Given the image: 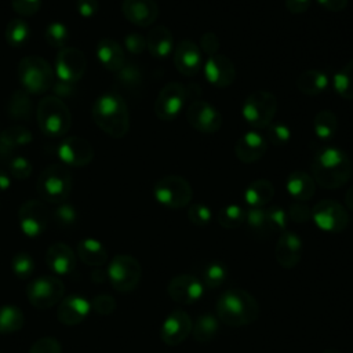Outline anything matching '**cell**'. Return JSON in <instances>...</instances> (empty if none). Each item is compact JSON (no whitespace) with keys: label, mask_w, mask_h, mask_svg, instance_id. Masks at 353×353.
Returning <instances> with one entry per match:
<instances>
[{"label":"cell","mask_w":353,"mask_h":353,"mask_svg":"<svg viewBox=\"0 0 353 353\" xmlns=\"http://www.w3.org/2000/svg\"><path fill=\"white\" fill-rule=\"evenodd\" d=\"M310 170L317 185L324 189H338L350 179L353 164L342 149L328 146L316 152Z\"/></svg>","instance_id":"1"},{"label":"cell","mask_w":353,"mask_h":353,"mask_svg":"<svg viewBox=\"0 0 353 353\" xmlns=\"http://www.w3.org/2000/svg\"><path fill=\"white\" fill-rule=\"evenodd\" d=\"M94 123L108 135L123 138L130 130L128 106L121 95L113 91L99 95L91 109Z\"/></svg>","instance_id":"2"},{"label":"cell","mask_w":353,"mask_h":353,"mask_svg":"<svg viewBox=\"0 0 353 353\" xmlns=\"http://www.w3.org/2000/svg\"><path fill=\"white\" fill-rule=\"evenodd\" d=\"M216 317L229 327H243L254 323L259 316V303L245 290H226L216 301Z\"/></svg>","instance_id":"3"},{"label":"cell","mask_w":353,"mask_h":353,"mask_svg":"<svg viewBox=\"0 0 353 353\" xmlns=\"http://www.w3.org/2000/svg\"><path fill=\"white\" fill-rule=\"evenodd\" d=\"M36 119L40 131L48 138L63 137L72 124V114L65 102L55 97H44L36 109Z\"/></svg>","instance_id":"4"},{"label":"cell","mask_w":353,"mask_h":353,"mask_svg":"<svg viewBox=\"0 0 353 353\" xmlns=\"http://www.w3.org/2000/svg\"><path fill=\"white\" fill-rule=\"evenodd\" d=\"M18 80L22 90L30 95H41L52 88L55 81L51 65L41 57L28 55L18 63Z\"/></svg>","instance_id":"5"},{"label":"cell","mask_w":353,"mask_h":353,"mask_svg":"<svg viewBox=\"0 0 353 353\" xmlns=\"http://www.w3.org/2000/svg\"><path fill=\"white\" fill-rule=\"evenodd\" d=\"M73 179L69 170L62 164H50L39 175L36 189L39 196L52 204L66 201L72 192Z\"/></svg>","instance_id":"6"},{"label":"cell","mask_w":353,"mask_h":353,"mask_svg":"<svg viewBox=\"0 0 353 353\" xmlns=\"http://www.w3.org/2000/svg\"><path fill=\"white\" fill-rule=\"evenodd\" d=\"M277 112L276 97L265 90L251 92L243 105V119L254 128L268 127Z\"/></svg>","instance_id":"7"},{"label":"cell","mask_w":353,"mask_h":353,"mask_svg":"<svg viewBox=\"0 0 353 353\" xmlns=\"http://www.w3.org/2000/svg\"><path fill=\"white\" fill-rule=\"evenodd\" d=\"M153 194L161 205L176 210L186 207L190 203L193 189L185 178L179 175H167L154 183Z\"/></svg>","instance_id":"8"},{"label":"cell","mask_w":353,"mask_h":353,"mask_svg":"<svg viewBox=\"0 0 353 353\" xmlns=\"http://www.w3.org/2000/svg\"><path fill=\"white\" fill-rule=\"evenodd\" d=\"M142 269L139 262L127 254H119L112 258L106 276L114 290L120 292H130L139 284Z\"/></svg>","instance_id":"9"},{"label":"cell","mask_w":353,"mask_h":353,"mask_svg":"<svg viewBox=\"0 0 353 353\" xmlns=\"http://www.w3.org/2000/svg\"><path fill=\"white\" fill-rule=\"evenodd\" d=\"M65 292L63 283L55 276H40L30 281L26 287V295L37 309H50L59 303Z\"/></svg>","instance_id":"10"},{"label":"cell","mask_w":353,"mask_h":353,"mask_svg":"<svg viewBox=\"0 0 353 353\" xmlns=\"http://www.w3.org/2000/svg\"><path fill=\"white\" fill-rule=\"evenodd\" d=\"M312 219L319 229L330 233H339L349 225L346 208L331 199L321 200L312 208Z\"/></svg>","instance_id":"11"},{"label":"cell","mask_w":353,"mask_h":353,"mask_svg":"<svg viewBox=\"0 0 353 353\" xmlns=\"http://www.w3.org/2000/svg\"><path fill=\"white\" fill-rule=\"evenodd\" d=\"M188 91L178 81L167 83L154 101V113L163 121H171L179 116L185 105Z\"/></svg>","instance_id":"12"},{"label":"cell","mask_w":353,"mask_h":353,"mask_svg":"<svg viewBox=\"0 0 353 353\" xmlns=\"http://www.w3.org/2000/svg\"><path fill=\"white\" fill-rule=\"evenodd\" d=\"M186 120L190 127L204 134H214L222 127V114L210 102L193 101L186 110Z\"/></svg>","instance_id":"13"},{"label":"cell","mask_w":353,"mask_h":353,"mask_svg":"<svg viewBox=\"0 0 353 353\" xmlns=\"http://www.w3.org/2000/svg\"><path fill=\"white\" fill-rule=\"evenodd\" d=\"M87 69L85 55L73 47H63L55 57V73L58 80L77 83Z\"/></svg>","instance_id":"14"},{"label":"cell","mask_w":353,"mask_h":353,"mask_svg":"<svg viewBox=\"0 0 353 353\" xmlns=\"http://www.w3.org/2000/svg\"><path fill=\"white\" fill-rule=\"evenodd\" d=\"M48 219V208L39 200H28L18 210L19 228L28 237H37L44 233Z\"/></svg>","instance_id":"15"},{"label":"cell","mask_w":353,"mask_h":353,"mask_svg":"<svg viewBox=\"0 0 353 353\" xmlns=\"http://www.w3.org/2000/svg\"><path fill=\"white\" fill-rule=\"evenodd\" d=\"M170 298L181 305H192L204 294V284L196 276L182 273L174 276L167 285Z\"/></svg>","instance_id":"16"},{"label":"cell","mask_w":353,"mask_h":353,"mask_svg":"<svg viewBox=\"0 0 353 353\" xmlns=\"http://www.w3.org/2000/svg\"><path fill=\"white\" fill-rule=\"evenodd\" d=\"M193 321L190 316L181 309L171 312L160 327V338L168 346H178L192 334Z\"/></svg>","instance_id":"17"},{"label":"cell","mask_w":353,"mask_h":353,"mask_svg":"<svg viewBox=\"0 0 353 353\" xmlns=\"http://www.w3.org/2000/svg\"><path fill=\"white\" fill-rule=\"evenodd\" d=\"M94 148L92 145L81 137H68L65 138L59 148V159L72 167H84L94 160Z\"/></svg>","instance_id":"18"},{"label":"cell","mask_w":353,"mask_h":353,"mask_svg":"<svg viewBox=\"0 0 353 353\" xmlns=\"http://www.w3.org/2000/svg\"><path fill=\"white\" fill-rule=\"evenodd\" d=\"M172 58L176 70L186 77L197 74L203 68V52L199 46L189 39L176 43Z\"/></svg>","instance_id":"19"},{"label":"cell","mask_w":353,"mask_h":353,"mask_svg":"<svg viewBox=\"0 0 353 353\" xmlns=\"http://www.w3.org/2000/svg\"><path fill=\"white\" fill-rule=\"evenodd\" d=\"M203 69L207 83L216 88H226L236 79V68L233 62L222 54L208 57Z\"/></svg>","instance_id":"20"},{"label":"cell","mask_w":353,"mask_h":353,"mask_svg":"<svg viewBox=\"0 0 353 353\" xmlns=\"http://www.w3.org/2000/svg\"><path fill=\"white\" fill-rule=\"evenodd\" d=\"M302 251H303V244L301 237L296 233L288 232V230L281 232L274 248L276 261L281 268L284 269L295 268L302 258Z\"/></svg>","instance_id":"21"},{"label":"cell","mask_w":353,"mask_h":353,"mask_svg":"<svg viewBox=\"0 0 353 353\" xmlns=\"http://www.w3.org/2000/svg\"><path fill=\"white\" fill-rule=\"evenodd\" d=\"M121 12L131 23L146 28L159 17V6L154 0H123Z\"/></svg>","instance_id":"22"},{"label":"cell","mask_w":353,"mask_h":353,"mask_svg":"<svg viewBox=\"0 0 353 353\" xmlns=\"http://www.w3.org/2000/svg\"><path fill=\"white\" fill-rule=\"evenodd\" d=\"M266 150L268 141L262 134L256 131H247L237 139L234 145L236 157L245 164L256 163L263 157Z\"/></svg>","instance_id":"23"},{"label":"cell","mask_w":353,"mask_h":353,"mask_svg":"<svg viewBox=\"0 0 353 353\" xmlns=\"http://www.w3.org/2000/svg\"><path fill=\"white\" fill-rule=\"evenodd\" d=\"M91 312V302L81 295H69L61 299L57 319L65 325H76L84 321Z\"/></svg>","instance_id":"24"},{"label":"cell","mask_w":353,"mask_h":353,"mask_svg":"<svg viewBox=\"0 0 353 353\" xmlns=\"http://www.w3.org/2000/svg\"><path fill=\"white\" fill-rule=\"evenodd\" d=\"M46 262L55 274L66 276L74 270L76 255L65 243H54L47 250Z\"/></svg>","instance_id":"25"},{"label":"cell","mask_w":353,"mask_h":353,"mask_svg":"<svg viewBox=\"0 0 353 353\" xmlns=\"http://www.w3.org/2000/svg\"><path fill=\"white\" fill-rule=\"evenodd\" d=\"M146 48L156 59H165L174 52V37L168 28L157 25L146 36Z\"/></svg>","instance_id":"26"},{"label":"cell","mask_w":353,"mask_h":353,"mask_svg":"<svg viewBox=\"0 0 353 353\" xmlns=\"http://www.w3.org/2000/svg\"><path fill=\"white\" fill-rule=\"evenodd\" d=\"M97 58L109 72H119L125 65V55L121 46L110 37H103L97 44Z\"/></svg>","instance_id":"27"},{"label":"cell","mask_w":353,"mask_h":353,"mask_svg":"<svg viewBox=\"0 0 353 353\" xmlns=\"http://www.w3.org/2000/svg\"><path fill=\"white\" fill-rule=\"evenodd\" d=\"M285 188L291 197H294L296 201L305 203L313 197L316 192V182L307 172L296 170L288 175Z\"/></svg>","instance_id":"28"},{"label":"cell","mask_w":353,"mask_h":353,"mask_svg":"<svg viewBox=\"0 0 353 353\" xmlns=\"http://www.w3.org/2000/svg\"><path fill=\"white\" fill-rule=\"evenodd\" d=\"M273 196H274V186L269 179H265V178L252 181L244 192L245 203L250 207H258V208H262L263 205L270 203Z\"/></svg>","instance_id":"29"},{"label":"cell","mask_w":353,"mask_h":353,"mask_svg":"<svg viewBox=\"0 0 353 353\" xmlns=\"http://www.w3.org/2000/svg\"><path fill=\"white\" fill-rule=\"evenodd\" d=\"M296 87L305 95H320L328 87V76L319 69L305 70L298 76Z\"/></svg>","instance_id":"30"},{"label":"cell","mask_w":353,"mask_h":353,"mask_svg":"<svg viewBox=\"0 0 353 353\" xmlns=\"http://www.w3.org/2000/svg\"><path fill=\"white\" fill-rule=\"evenodd\" d=\"M77 256L88 266H102L108 259V252L101 241L83 239L77 243Z\"/></svg>","instance_id":"31"},{"label":"cell","mask_w":353,"mask_h":353,"mask_svg":"<svg viewBox=\"0 0 353 353\" xmlns=\"http://www.w3.org/2000/svg\"><path fill=\"white\" fill-rule=\"evenodd\" d=\"M219 331V320L218 317L205 313L196 319L192 327V335L193 339L199 343H207L211 342Z\"/></svg>","instance_id":"32"},{"label":"cell","mask_w":353,"mask_h":353,"mask_svg":"<svg viewBox=\"0 0 353 353\" xmlns=\"http://www.w3.org/2000/svg\"><path fill=\"white\" fill-rule=\"evenodd\" d=\"M313 131L323 141L332 139L338 131L336 114L331 110H320L313 119Z\"/></svg>","instance_id":"33"},{"label":"cell","mask_w":353,"mask_h":353,"mask_svg":"<svg viewBox=\"0 0 353 353\" xmlns=\"http://www.w3.org/2000/svg\"><path fill=\"white\" fill-rule=\"evenodd\" d=\"M22 310L14 305L0 306V334H12L23 327Z\"/></svg>","instance_id":"34"},{"label":"cell","mask_w":353,"mask_h":353,"mask_svg":"<svg viewBox=\"0 0 353 353\" xmlns=\"http://www.w3.org/2000/svg\"><path fill=\"white\" fill-rule=\"evenodd\" d=\"M332 84L335 92L339 97L345 99H353V59H350L334 74Z\"/></svg>","instance_id":"35"},{"label":"cell","mask_w":353,"mask_h":353,"mask_svg":"<svg viewBox=\"0 0 353 353\" xmlns=\"http://www.w3.org/2000/svg\"><path fill=\"white\" fill-rule=\"evenodd\" d=\"M30 37V28L22 18H12L6 26V40L11 47H22Z\"/></svg>","instance_id":"36"},{"label":"cell","mask_w":353,"mask_h":353,"mask_svg":"<svg viewBox=\"0 0 353 353\" xmlns=\"http://www.w3.org/2000/svg\"><path fill=\"white\" fill-rule=\"evenodd\" d=\"M228 277V268L221 261H212L203 268L201 272V283L207 288H218L221 287Z\"/></svg>","instance_id":"37"},{"label":"cell","mask_w":353,"mask_h":353,"mask_svg":"<svg viewBox=\"0 0 353 353\" xmlns=\"http://www.w3.org/2000/svg\"><path fill=\"white\" fill-rule=\"evenodd\" d=\"M216 221L225 229H236L244 223L245 211L236 204H229L218 211Z\"/></svg>","instance_id":"38"},{"label":"cell","mask_w":353,"mask_h":353,"mask_svg":"<svg viewBox=\"0 0 353 353\" xmlns=\"http://www.w3.org/2000/svg\"><path fill=\"white\" fill-rule=\"evenodd\" d=\"M28 94L23 90H17L10 98L8 113L12 119H28L32 110V102Z\"/></svg>","instance_id":"39"},{"label":"cell","mask_w":353,"mask_h":353,"mask_svg":"<svg viewBox=\"0 0 353 353\" xmlns=\"http://www.w3.org/2000/svg\"><path fill=\"white\" fill-rule=\"evenodd\" d=\"M248 225V229L251 230L252 234L256 237H266L270 232L268 221H266V212L265 208H258V207H251L245 212V221Z\"/></svg>","instance_id":"40"},{"label":"cell","mask_w":353,"mask_h":353,"mask_svg":"<svg viewBox=\"0 0 353 353\" xmlns=\"http://www.w3.org/2000/svg\"><path fill=\"white\" fill-rule=\"evenodd\" d=\"M32 141V134L28 128L21 125H12L0 132V143L14 149L21 145H26Z\"/></svg>","instance_id":"41"},{"label":"cell","mask_w":353,"mask_h":353,"mask_svg":"<svg viewBox=\"0 0 353 353\" xmlns=\"http://www.w3.org/2000/svg\"><path fill=\"white\" fill-rule=\"evenodd\" d=\"M68 39H69V30H68V26L63 25L62 22H52L44 30V40L51 47L63 48Z\"/></svg>","instance_id":"42"},{"label":"cell","mask_w":353,"mask_h":353,"mask_svg":"<svg viewBox=\"0 0 353 353\" xmlns=\"http://www.w3.org/2000/svg\"><path fill=\"white\" fill-rule=\"evenodd\" d=\"M11 270L18 279H28L34 272V261L28 252H17L11 258Z\"/></svg>","instance_id":"43"},{"label":"cell","mask_w":353,"mask_h":353,"mask_svg":"<svg viewBox=\"0 0 353 353\" xmlns=\"http://www.w3.org/2000/svg\"><path fill=\"white\" fill-rule=\"evenodd\" d=\"M266 212V221L269 225L270 232H284L287 229L288 223V215L287 212L279 207V205H272L265 210Z\"/></svg>","instance_id":"44"},{"label":"cell","mask_w":353,"mask_h":353,"mask_svg":"<svg viewBox=\"0 0 353 353\" xmlns=\"http://www.w3.org/2000/svg\"><path fill=\"white\" fill-rule=\"evenodd\" d=\"M266 128V141L274 146H283L291 139V130L283 123H270Z\"/></svg>","instance_id":"45"},{"label":"cell","mask_w":353,"mask_h":353,"mask_svg":"<svg viewBox=\"0 0 353 353\" xmlns=\"http://www.w3.org/2000/svg\"><path fill=\"white\" fill-rule=\"evenodd\" d=\"M54 219L58 226L69 228L77 221V211L70 203H61L54 211Z\"/></svg>","instance_id":"46"},{"label":"cell","mask_w":353,"mask_h":353,"mask_svg":"<svg viewBox=\"0 0 353 353\" xmlns=\"http://www.w3.org/2000/svg\"><path fill=\"white\" fill-rule=\"evenodd\" d=\"M188 218L196 226H207L212 219V212L205 204L194 203L188 210Z\"/></svg>","instance_id":"47"},{"label":"cell","mask_w":353,"mask_h":353,"mask_svg":"<svg viewBox=\"0 0 353 353\" xmlns=\"http://www.w3.org/2000/svg\"><path fill=\"white\" fill-rule=\"evenodd\" d=\"M117 79L123 85L132 87L141 83L142 76H141V70L135 65H124L117 72Z\"/></svg>","instance_id":"48"},{"label":"cell","mask_w":353,"mask_h":353,"mask_svg":"<svg viewBox=\"0 0 353 353\" xmlns=\"http://www.w3.org/2000/svg\"><path fill=\"white\" fill-rule=\"evenodd\" d=\"M32 172V163L22 156H17L10 161V175L17 179H25Z\"/></svg>","instance_id":"49"},{"label":"cell","mask_w":353,"mask_h":353,"mask_svg":"<svg viewBox=\"0 0 353 353\" xmlns=\"http://www.w3.org/2000/svg\"><path fill=\"white\" fill-rule=\"evenodd\" d=\"M29 353H62V347L58 339L52 336H44L32 345Z\"/></svg>","instance_id":"50"},{"label":"cell","mask_w":353,"mask_h":353,"mask_svg":"<svg viewBox=\"0 0 353 353\" xmlns=\"http://www.w3.org/2000/svg\"><path fill=\"white\" fill-rule=\"evenodd\" d=\"M117 303L114 301L113 296L110 295H97L92 301H91V309H94L98 314H102V316H108L110 313L114 312Z\"/></svg>","instance_id":"51"},{"label":"cell","mask_w":353,"mask_h":353,"mask_svg":"<svg viewBox=\"0 0 353 353\" xmlns=\"http://www.w3.org/2000/svg\"><path fill=\"white\" fill-rule=\"evenodd\" d=\"M287 215H288V219H291L292 222L303 223L312 218V210L303 201H296L290 205Z\"/></svg>","instance_id":"52"},{"label":"cell","mask_w":353,"mask_h":353,"mask_svg":"<svg viewBox=\"0 0 353 353\" xmlns=\"http://www.w3.org/2000/svg\"><path fill=\"white\" fill-rule=\"evenodd\" d=\"M11 6L21 17H30L39 11L41 0H11Z\"/></svg>","instance_id":"53"},{"label":"cell","mask_w":353,"mask_h":353,"mask_svg":"<svg viewBox=\"0 0 353 353\" xmlns=\"http://www.w3.org/2000/svg\"><path fill=\"white\" fill-rule=\"evenodd\" d=\"M219 39L215 33L212 32H205L201 37H200V44L199 48L201 52H204L207 57H212L215 54H218L219 50Z\"/></svg>","instance_id":"54"},{"label":"cell","mask_w":353,"mask_h":353,"mask_svg":"<svg viewBox=\"0 0 353 353\" xmlns=\"http://www.w3.org/2000/svg\"><path fill=\"white\" fill-rule=\"evenodd\" d=\"M124 47L131 54H142L146 48V39H143V36L139 33H130L124 37Z\"/></svg>","instance_id":"55"},{"label":"cell","mask_w":353,"mask_h":353,"mask_svg":"<svg viewBox=\"0 0 353 353\" xmlns=\"http://www.w3.org/2000/svg\"><path fill=\"white\" fill-rule=\"evenodd\" d=\"M76 10L83 18H92L99 10L98 0H76Z\"/></svg>","instance_id":"56"},{"label":"cell","mask_w":353,"mask_h":353,"mask_svg":"<svg viewBox=\"0 0 353 353\" xmlns=\"http://www.w3.org/2000/svg\"><path fill=\"white\" fill-rule=\"evenodd\" d=\"M52 91H54V95L58 97V98L70 97L74 92V84L66 83V81H62V80H57L52 84Z\"/></svg>","instance_id":"57"},{"label":"cell","mask_w":353,"mask_h":353,"mask_svg":"<svg viewBox=\"0 0 353 353\" xmlns=\"http://www.w3.org/2000/svg\"><path fill=\"white\" fill-rule=\"evenodd\" d=\"M312 0H285V7L291 14H303L309 10Z\"/></svg>","instance_id":"58"},{"label":"cell","mask_w":353,"mask_h":353,"mask_svg":"<svg viewBox=\"0 0 353 353\" xmlns=\"http://www.w3.org/2000/svg\"><path fill=\"white\" fill-rule=\"evenodd\" d=\"M349 0H317V3L328 11H342Z\"/></svg>","instance_id":"59"},{"label":"cell","mask_w":353,"mask_h":353,"mask_svg":"<svg viewBox=\"0 0 353 353\" xmlns=\"http://www.w3.org/2000/svg\"><path fill=\"white\" fill-rule=\"evenodd\" d=\"M11 186V175L10 172L0 170V192L7 190Z\"/></svg>","instance_id":"60"},{"label":"cell","mask_w":353,"mask_h":353,"mask_svg":"<svg viewBox=\"0 0 353 353\" xmlns=\"http://www.w3.org/2000/svg\"><path fill=\"white\" fill-rule=\"evenodd\" d=\"M345 204L347 208H350L353 211V185L347 189V192L345 194Z\"/></svg>","instance_id":"61"},{"label":"cell","mask_w":353,"mask_h":353,"mask_svg":"<svg viewBox=\"0 0 353 353\" xmlns=\"http://www.w3.org/2000/svg\"><path fill=\"white\" fill-rule=\"evenodd\" d=\"M323 353H341V352L336 350V349H327V350H324Z\"/></svg>","instance_id":"62"}]
</instances>
